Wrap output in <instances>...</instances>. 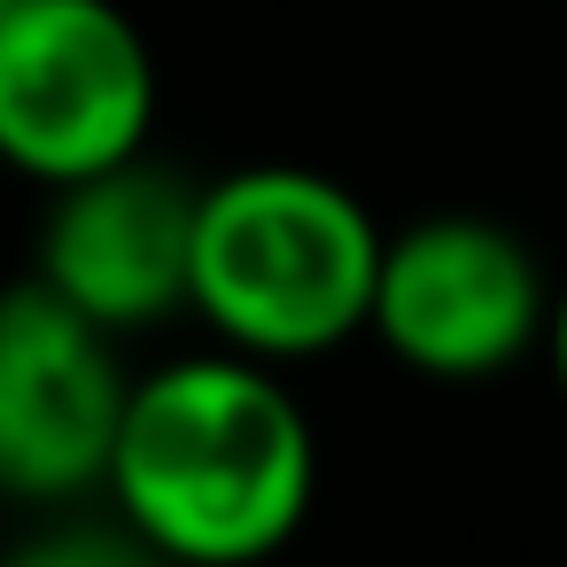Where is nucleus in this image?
I'll list each match as a JSON object with an SVG mask.
<instances>
[{
	"instance_id": "obj_1",
	"label": "nucleus",
	"mask_w": 567,
	"mask_h": 567,
	"mask_svg": "<svg viewBox=\"0 0 567 567\" xmlns=\"http://www.w3.org/2000/svg\"><path fill=\"white\" fill-rule=\"evenodd\" d=\"M102 489L172 567H265L311 520L319 435L280 365L218 342L133 381Z\"/></svg>"
},
{
	"instance_id": "obj_2",
	"label": "nucleus",
	"mask_w": 567,
	"mask_h": 567,
	"mask_svg": "<svg viewBox=\"0 0 567 567\" xmlns=\"http://www.w3.org/2000/svg\"><path fill=\"white\" fill-rule=\"evenodd\" d=\"M373 210L311 164H241L195 195L187 311L265 365L327 358L365 334L381 272Z\"/></svg>"
},
{
	"instance_id": "obj_3",
	"label": "nucleus",
	"mask_w": 567,
	"mask_h": 567,
	"mask_svg": "<svg viewBox=\"0 0 567 567\" xmlns=\"http://www.w3.org/2000/svg\"><path fill=\"white\" fill-rule=\"evenodd\" d=\"M156 48L117 0H9L0 9V164L48 195L148 156Z\"/></svg>"
},
{
	"instance_id": "obj_4",
	"label": "nucleus",
	"mask_w": 567,
	"mask_h": 567,
	"mask_svg": "<svg viewBox=\"0 0 567 567\" xmlns=\"http://www.w3.org/2000/svg\"><path fill=\"white\" fill-rule=\"evenodd\" d=\"M551 280L536 249L482 210H427L381 241L365 334L427 381H489L544 350Z\"/></svg>"
},
{
	"instance_id": "obj_5",
	"label": "nucleus",
	"mask_w": 567,
	"mask_h": 567,
	"mask_svg": "<svg viewBox=\"0 0 567 567\" xmlns=\"http://www.w3.org/2000/svg\"><path fill=\"white\" fill-rule=\"evenodd\" d=\"M133 373L117 334L55 288H0V505H71L102 489Z\"/></svg>"
},
{
	"instance_id": "obj_6",
	"label": "nucleus",
	"mask_w": 567,
	"mask_h": 567,
	"mask_svg": "<svg viewBox=\"0 0 567 567\" xmlns=\"http://www.w3.org/2000/svg\"><path fill=\"white\" fill-rule=\"evenodd\" d=\"M195 195L203 187H187L156 156H125L94 179L55 187V203L40 218L32 280L55 288L71 311H86L102 334H133V327L187 311Z\"/></svg>"
},
{
	"instance_id": "obj_7",
	"label": "nucleus",
	"mask_w": 567,
	"mask_h": 567,
	"mask_svg": "<svg viewBox=\"0 0 567 567\" xmlns=\"http://www.w3.org/2000/svg\"><path fill=\"white\" fill-rule=\"evenodd\" d=\"M0 567H172V559L148 536H133L125 520H55V528L9 544Z\"/></svg>"
},
{
	"instance_id": "obj_8",
	"label": "nucleus",
	"mask_w": 567,
	"mask_h": 567,
	"mask_svg": "<svg viewBox=\"0 0 567 567\" xmlns=\"http://www.w3.org/2000/svg\"><path fill=\"white\" fill-rule=\"evenodd\" d=\"M544 358H551V373H559V389H567V288H551V327H544Z\"/></svg>"
},
{
	"instance_id": "obj_9",
	"label": "nucleus",
	"mask_w": 567,
	"mask_h": 567,
	"mask_svg": "<svg viewBox=\"0 0 567 567\" xmlns=\"http://www.w3.org/2000/svg\"><path fill=\"white\" fill-rule=\"evenodd\" d=\"M0 9H9V0H0Z\"/></svg>"
}]
</instances>
